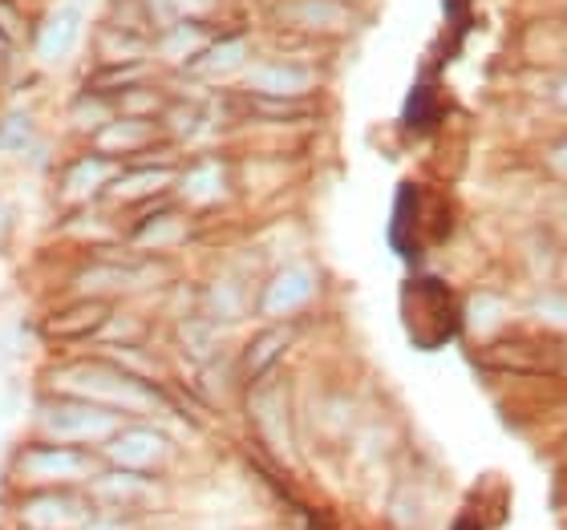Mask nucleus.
Masks as SVG:
<instances>
[{"label":"nucleus","mask_w":567,"mask_h":530,"mask_svg":"<svg viewBox=\"0 0 567 530\" xmlns=\"http://www.w3.org/2000/svg\"><path fill=\"white\" fill-rule=\"evenodd\" d=\"M402 316H405V329H410V336L422 329V320H430V324H425V332H422L425 349H434V344L450 341V336H454V329H458V308H454V295H450L446 283H437V280H410V283H405Z\"/></svg>","instance_id":"1"},{"label":"nucleus","mask_w":567,"mask_h":530,"mask_svg":"<svg viewBox=\"0 0 567 530\" xmlns=\"http://www.w3.org/2000/svg\"><path fill=\"white\" fill-rule=\"evenodd\" d=\"M49 437H70V441H90V437L114 434V417L94 405H53L45 413Z\"/></svg>","instance_id":"2"},{"label":"nucleus","mask_w":567,"mask_h":530,"mask_svg":"<svg viewBox=\"0 0 567 530\" xmlns=\"http://www.w3.org/2000/svg\"><path fill=\"white\" fill-rule=\"evenodd\" d=\"M24 482H73L90 474V461L73 449H29L21 458Z\"/></svg>","instance_id":"3"},{"label":"nucleus","mask_w":567,"mask_h":530,"mask_svg":"<svg viewBox=\"0 0 567 530\" xmlns=\"http://www.w3.org/2000/svg\"><path fill=\"white\" fill-rule=\"evenodd\" d=\"M110 458L118 461L122 470L142 474L151 470L154 461L163 458V437L151 434V429H131V434H118L110 441Z\"/></svg>","instance_id":"4"},{"label":"nucleus","mask_w":567,"mask_h":530,"mask_svg":"<svg viewBox=\"0 0 567 530\" xmlns=\"http://www.w3.org/2000/svg\"><path fill=\"white\" fill-rule=\"evenodd\" d=\"M24 522L33 530H73L85 522V510L78 498L45 495V498H33V502L24 507Z\"/></svg>","instance_id":"5"},{"label":"nucleus","mask_w":567,"mask_h":530,"mask_svg":"<svg viewBox=\"0 0 567 530\" xmlns=\"http://www.w3.org/2000/svg\"><path fill=\"white\" fill-rule=\"evenodd\" d=\"M312 295V276L308 271H284L280 280L268 288V300H264V308L268 312H292V308H300Z\"/></svg>","instance_id":"6"},{"label":"nucleus","mask_w":567,"mask_h":530,"mask_svg":"<svg viewBox=\"0 0 567 530\" xmlns=\"http://www.w3.org/2000/svg\"><path fill=\"white\" fill-rule=\"evenodd\" d=\"M556 163H559V166H564V170H567V146H564V150L556 154Z\"/></svg>","instance_id":"7"},{"label":"nucleus","mask_w":567,"mask_h":530,"mask_svg":"<svg viewBox=\"0 0 567 530\" xmlns=\"http://www.w3.org/2000/svg\"><path fill=\"white\" fill-rule=\"evenodd\" d=\"M564 102H567V82H564Z\"/></svg>","instance_id":"8"},{"label":"nucleus","mask_w":567,"mask_h":530,"mask_svg":"<svg viewBox=\"0 0 567 530\" xmlns=\"http://www.w3.org/2000/svg\"><path fill=\"white\" fill-rule=\"evenodd\" d=\"M97 530H114V527H97Z\"/></svg>","instance_id":"9"}]
</instances>
